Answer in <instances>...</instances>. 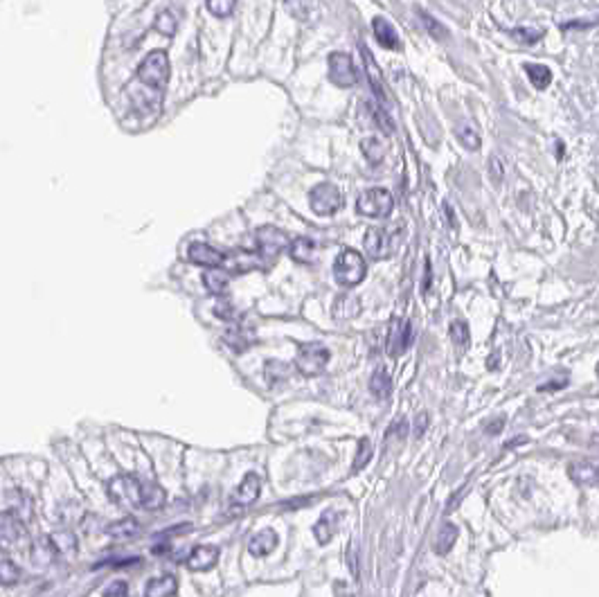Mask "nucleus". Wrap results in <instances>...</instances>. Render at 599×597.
Instances as JSON below:
<instances>
[{
  "label": "nucleus",
  "instance_id": "1",
  "mask_svg": "<svg viewBox=\"0 0 599 597\" xmlns=\"http://www.w3.org/2000/svg\"><path fill=\"white\" fill-rule=\"evenodd\" d=\"M401 223H394L390 228H372L365 235V250L372 260H388L394 255L396 246L401 244Z\"/></svg>",
  "mask_w": 599,
  "mask_h": 597
},
{
  "label": "nucleus",
  "instance_id": "2",
  "mask_svg": "<svg viewBox=\"0 0 599 597\" xmlns=\"http://www.w3.org/2000/svg\"><path fill=\"white\" fill-rule=\"evenodd\" d=\"M138 79L153 91H165L169 81V56L163 50H153L138 68Z\"/></svg>",
  "mask_w": 599,
  "mask_h": 597
},
{
  "label": "nucleus",
  "instance_id": "3",
  "mask_svg": "<svg viewBox=\"0 0 599 597\" xmlns=\"http://www.w3.org/2000/svg\"><path fill=\"white\" fill-rule=\"evenodd\" d=\"M365 273H367V264L361 252L347 248L338 255V260L334 264V277L340 287H356V284H361L365 280Z\"/></svg>",
  "mask_w": 599,
  "mask_h": 597
},
{
  "label": "nucleus",
  "instance_id": "4",
  "mask_svg": "<svg viewBox=\"0 0 599 597\" xmlns=\"http://www.w3.org/2000/svg\"><path fill=\"white\" fill-rule=\"evenodd\" d=\"M106 491H108V499L120 507H140L142 482L131 474L116 476L108 482Z\"/></svg>",
  "mask_w": 599,
  "mask_h": 597
},
{
  "label": "nucleus",
  "instance_id": "5",
  "mask_svg": "<svg viewBox=\"0 0 599 597\" xmlns=\"http://www.w3.org/2000/svg\"><path fill=\"white\" fill-rule=\"evenodd\" d=\"M394 208L392 201V194L383 188H372V190H365L359 201H356V210H359V215L369 217V219H383L388 217Z\"/></svg>",
  "mask_w": 599,
  "mask_h": 597
},
{
  "label": "nucleus",
  "instance_id": "6",
  "mask_svg": "<svg viewBox=\"0 0 599 597\" xmlns=\"http://www.w3.org/2000/svg\"><path fill=\"white\" fill-rule=\"evenodd\" d=\"M327 363H329V349H327L324 345L304 343V345L297 347L295 367H297V372H302L304 377L320 374Z\"/></svg>",
  "mask_w": 599,
  "mask_h": 597
},
{
  "label": "nucleus",
  "instance_id": "7",
  "mask_svg": "<svg viewBox=\"0 0 599 597\" xmlns=\"http://www.w3.org/2000/svg\"><path fill=\"white\" fill-rule=\"evenodd\" d=\"M309 203H311V210L316 212V215L332 217L342 208V194H340V190L336 188V185L320 183L311 190Z\"/></svg>",
  "mask_w": 599,
  "mask_h": 597
},
{
  "label": "nucleus",
  "instance_id": "8",
  "mask_svg": "<svg viewBox=\"0 0 599 597\" xmlns=\"http://www.w3.org/2000/svg\"><path fill=\"white\" fill-rule=\"evenodd\" d=\"M257 239V248H260V255L264 260H275L280 252H284L289 248V237L284 235L275 225H262L255 235Z\"/></svg>",
  "mask_w": 599,
  "mask_h": 597
},
{
  "label": "nucleus",
  "instance_id": "9",
  "mask_svg": "<svg viewBox=\"0 0 599 597\" xmlns=\"http://www.w3.org/2000/svg\"><path fill=\"white\" fill-rule=\"evenodd\" d=\"M329 79L336 83L338 88H352L359 81V75H356V68L352 56L345 52H334L329 54Z\"/></svg>",
  "mask_w": 599,
  "mask_h": 597
},
{
  "label": "nucleus",
  "instance_id": "10",
  "mask_svg": "<svg viewBox=\"0 0 599 597\" xmlns=\"http://www.w3.org/2000/svg\"><path fill=\"white\" fill-rule=\"evenodd\" d=\"M264 257L255 250H232L223 255L221 266L225 268V273H248V271H257V268H264Z\"/></svg>",
  "mask_w": 599,
  "mask_h": 597
},
{
  "label": "nucleus",
  "instance_id": "11",
  "mask_svg": "<svg viewBox=\"0 0 599 597\" xmlns=\"http://www.w3.org/2000/svg\"><path fill=\"white\" fill-rule=\"evenodd\" d=\"M25 536L23 519L19 514H14L11 509L0 511V548H11L16 546L21 539Z\"/></svg>",
  "mask_w": 599,
  "mask_h": 597
},
{
  "label": "nucleus",
  "instance_id": "12",
  "mask_svg": "<svg viewBox=\"0 0 599 597\" xmlns=\"http://www.w3.org/2000/svg\"><path fill=\"white\" fill-rule=\"evenodd\" d=\"M410 345V322L394 318L390 322V332H388V343H385V349H388L390 357H401V354L408 349Z\"/></svg>",
  "mask_w": 599,
  "mask_h": 597
},
{
  "label": "nucleus",
  "instance_id": "13",
  "mask_svg": "<svg viewBox=\"0 0 599 597\" xmlns=\"http://www.w3.org/2000/svg\"><path fill=\"white\" fill-rule=\"evenodd\" d=\"M188 260L192 264L205 266V268H217L223 262V252L212 248L210 244H203V241H194V244H190V248H188Z\"/></svg>",
  "mask_w": 599,
  "mask_h": 597
},
{
  "label": "nucleus",
  "instance_id": "14",
  "mask_svg": "<svg viewBox=\"0 0 599 597\" xmlns=\"http://www.w3.org/2000/svg\"><path fill=\"white\" fill-rule=\"evenodd\" d=\"M260 491H262V478L257 476L255 471L246 474L244 480H241V485L235 491V503L239 507H246L252 505L257 499H260Z\"/></svg>",
  "mask_w": 599,
  "mask_h": 597
},
{
  "label": "nucleus",
  "instance_id": "15",
  "mask_svg": "<svg viewBox=\"0 0 599 597\" xmlns=\"http://www.w3.org/2000/svg\"><path fill=\"white\" fill-rule=\"evenodd\" d=\"M361 120L367 122L365 126H377V129H381L383 133H392L394 131V126L388 118V113H385L379 104H372V102H363L361 104Z\"/></svg>",
  "mask_w": 599,
  "mask_h": 597
},
{
  "label": "nucleus",
  "instance_id": "16",
  "mask_svg": "<svg viewBox=\"0 0 599 597\" xmlns=\"http://www.w3.org/2000/svg\"><path fill=\"white\" fill-rule=\"evenodd\" d=\"M217 561H219V548L217 546H196L188 557L190 571H196V573L208 571V568H212Z\"/></svg>",
  "mask_w": 599,
  "mask_h": 597
},
{
  "label": "nucleus",
  "instance_id": "17",
  "mask_svg": "<svg viewBox=\"0 0 599 597\" xmlns=\"http://www.w3.org/2000/svg\"><path fill=\"white\" fill-rule=\"evenodd\" d=\"M570 480L579 487H595L597 485V466L593 462H573L568 466Z\"/></svg>",
  "mask_w": 599,
  "mask_h": 597
},
{
  "label": "nucleus",
  "instance_id": "18",
  "mask_svg": "<svg viewBox=\"0 0 599 597\" xmlns=\"http://www.w3.org/2000/svg\"><path fill=\"white\" fill-rule=\"evenodd\" d=\"M372 27H374V39L379 41L381 48H385V50H399V48H401V44H399L396 30H394V27H392L388 21H385V19L377 16V19L372 21Z\"/></svg>",
  "mask_w": 599,
  "mask_h": 597
},
{
  "label": "nucleus",
  "instance_id": "19",
  "mask_svg": "<svg viewBox=\"0 0 599 597\" xmlns=\"http://www.w3.org/2000/svg\"><path fill=\"white\" fill-rule=\"evenodd\" d=\"M275 546H277L275 530H262L248 541V552L252 554V557H266V554H270L275 550Z\"/></svg>",
  "mask_w": 599,
  "mask_h": 597
},
{
  "label": "nucleus",
  "instance_id": "20",
  "mask_svg": "<svg viewBox=\"0 0 599 597\" xmlns=\"http://www.w3.org/2000/svg\"><path fill=\"white\" fill-rule=\"evenodd\" d=\"M287 250L291 252V257L297 264H311L313 260H316V244H313L309 237H297V239L289 241Z\"/></svg>",
  "mask_w": 599,
  "mask_h": 597
},
{
  "label": "nucleus",
  "instance_id": "21",
  "mask_svg": "<svg viewBox=\"0 0 599 597\" xmlns=\"http://www.w3.org/2000/svg\"><path fill=\"white\" fill-rule=\"evenodd\" d=\"M138 532H140V523H138L135 519H131V516H126V519H122V521L111 523L108 530H106V534H108L111 539H116V541H128V539L138 536Z\"/></svg>",
  "mask_w": 599,
  "mask_h": 597
},
{
  "label": "nucleus",
  "instance_id": "22",
  "mask_svg": "<svg viewBox=\"0 0 599 597\" xmlns=\"http://www.w3.org/2000/svg\"><path fill=\"white\" fill-rule=\"evenodd\" d=\"M178 588V581L174 575H163L151 579L147 588H145V597H171Z\"/></svg>",
  "mask_w": 599,
  "mask_h": 597
},
{
  "label": "nucleus",
  "instance_id": "23",
  "mask_svg": "<svg viewBox=\"0 0 599 597\" xmlns=\"http://www.w3.org/2000/svg\"><path fill=\"white\" fill-rule=\"evenodd\" d=\"M225 343L230 345L235 352H246L255 343V334L250 330H244L241 325H235L225 332Z\"/></svg>",
  "mask_w": 599,
  "mask_h": 597
},
{
  "label": "nucleus",
  "instance_id": "24",
  "mask_svg": "<svg viewBox=\"0 0 599 597\" xmlns=\"http://www.w3.org/2000/svg\"><path fill=\"white\" fill-rule=\"evenodd\" d=\"M369 390L377 397V399H388L390 392H392V379L388 374V369L385 367H377L372 379H369Z\"/></svg>",
  "mask_w": 599,
  "mask_h": 597
},
{
  "label": "nucleus",
  "instance_id": "25",
  "mask_svg": "<svg viewBox=\"0 0 599 597\" xmlns=\"http://www.w3.org/2000/svg\"><path fill=\"white\" fill-rule=\"evenodd\" d=\"M334 532H336V514L332 509H327L320 516V521L316 523V528H313V534H316L320 546H327L334 539Z\"/></svg>",
  "mask_w": 599,
  "mask_h": 597
},
{
  "label": "nucleus",
  "instance_id": "26",
  "mask_svg": "<svg viewBox=\"0 0 599 597\" xmlns=\"http://www.w3.org/2000/svg\"><path fill=\"white\" fill-rule=\"evenodd\" d=\"M361 149H363V153H365V158H367L369 163H372V165H381L383 158H385V153H388V145H385V142H383L381 138H377V136L365 138V140L361 142Z\"/></svg>",
  "mask_w": 599,
  "mask_h": 597
},
{
  "label": "nucleus",
  "instance_id": "27",
  "mask_svg": "<svg viewBox=\"0 0 599 597\" xmlns=\"http://www.w3.org/2000/svg\"><path fill=\"white\" fill-rule=\"evenodd\" d=\"M163 505H165V491H163V487L153 485V482H149V485H142V491H140V507L160 509Z\"/></svg>",
  "mask_w": 599,
  "mask_h": 597
},
{
  "label": "nucleus",
  "instance_id": "28",
  "mask_svg": "<svg viewBox=\"0 0 599 597\" xmlns=\"http://www.w3.org/2000/svg\"><path fill=\"white\" fill-rule=\"evenodd\" d=\"M227 282H230V277H227L225 271H221V268H208V271L203 273V284H205V289L214 295H221L225 293L227 289Z\"/></svg>",
  "mask_w": 599,
  "mask_h": 597
},
{
  "label": "nucleus",
  "instance_id": "29",
  "mask_svg": "<svg viewBox=\"0 0 599 597\" xmlns=\"http://www.w3.org/2000/svg\"><path fill=\"white\" fill-rule=\"evenodd\" d=\"M19 579H21V568L7 557V552L3 548H0V584L14 586Z\"/></svg>",
  "mask_w": 599,
  "mask_h": 597
},
{
  "label": "nucleus",
  "instance_id": "30",
  "mask_svg": "<svg viewBox=\"0 0 599 597\" xmlns=\"http://www.w3.org/2000/svg\"><path fill=\"white\" fill-rule=\"evenodd\" d=\"M458 534H460V530L455 528L453 523H444V525H441V530H439V534H437V541H435V552H437V554L451 552V548L455 546V541H458Z\"/></svg>",
  "mask_w": 599,
  "mask_h": 597
},
{
  "label": "nucleus",
  "instance_id": "31",
  "mask_svg": "<svg viewBox=\"0 0 599 597\" xmlns=\"http://www.w3.org/2000/svg\"><path fill=\"white\" fill-rule=\"evenodd\" d=\"M455 136H458V140L462 142V147L469 149V151H478L480 145H482V138H480L478 129H476L473 124H469V122L460 124L458 129H455Z\"/></svg>",
  "mask_w": 599,
  "mask_h": 597
},
{
  "label": "nucleus",
  "instance_id": "32",
  "mask_svg": "<svg viewBox=\"0 0 599 597\" xmlns=\"http://www.w3.org/2000/svg\"><path fill=\"white\" fill-rule=\"evenodd\" d=\"M525 70H527V77H530V81L534 83L538 91H543V88L550 86L552 73H550L548 66H543V63H527Z\"/></svg>",
  "mask_w": 599,
  "mask_h": 597
},
{
  "label": "nucleus",
  "instance_id": "33",
  "mask_svg": "<svg viewBox=\"0 0 599 597\" xmlns=\"http://www.w3.org/2000/svg\"><path fill=\"white\" fill-rule=\"evenodd\" d=\"M264 374H266V381L270 383V386H277V383H282V381L289 379L291 367H289L287 363H282V361H268V363H266V369H264Z\"/></svg>",
  "mask_w": 599,
  "mask_h": 597
},
{
  "label": "nucleus",
  "instance_id": "34",
  "mask_svg": "<svg viewBox=\"0 0 599 597\" xmlns=\"http://www.w3.org/2000/svg\"><path fill=\"white\" fill-rule=\"evenodd\" d=\"M284 7L297 21H309L313 14V3L311 0H284Z\"/></svg>",
  "mask_w": 599,
  "mask_h": 597
},
{
  "label": "nucleus",
  "instance_id": "35",
  "mask_svg": "<svg viewBox=\"0 0 599 597\" xmlns=\"http://www.w3.org/2000/svg\"><path fill=\"white\" fill-rule=\"evenodd\" d=\"M50 544L54 548L56 554H68V552H75L77 550V539L73 532H59L50 539Z\"/></svg>",
  "mask_w": 599,
  "mask_h": 597
},
{
  "label": "nucleus",
  "instance_id": "36",
  "mask_svg": "<svg viewBox=\"0 0 599 597\" xmlns=\"http://www.w3.org/2000/svg\"><path fill=\"white\" fill-rule=\"evenodd\" d=\"M417 14H419V21L424 23V27H426V32L431 34L433 39H446V27L441 25L439 21H435L431 14L428 11H424V9H417Z\"/></svg>",
  "mask_w": 599,
  "mask_h": 597
},
{
  "label": "nucleus",
  "instance_id": "37",
  "mask_svg": "<svg viewBox=\"0 0 599 597\" xmlns=\"http://www.w3.org/2000/svg\"><path fill=\"white\" fill-rule=\"evenodd\" d=\"M153 27H155V30H158L163 36H174L178 23H176V16H174L171 11H160L158 19H155V23H153Z\"/></svg>",
  "mask_w": 599,
  "mask_h": 597
},
{
  "label": "nucleus",
  "instance_id": "38",
  "mask_svg": "<svg viewBox=\"0 0 599 597\" xmlns=\"http://www.w3.org/2000/svg\"><path fill=\"white\" fill-rule=\"evenodd\" d=\"M205 5H208V9H210L212 16L227 19V16H230V14L235 11L237 0H205Z\"/></svg>",
  "mask_w": 599,
  "mask_h": 597
},
{
  "label": "nucleus",
  "instance_id": "39",
  "mask_svg": "<svg viewBox=\"0 0 599 597\" xmlns=\"http://www.w3.org/2000/svg\"><path fill=\"white\" fill-rule=\"evenodd\" d=\"M451 340L455 343V347L466 349L469 347V327L464 320H453L451 322Z\"/></svg>",
  "mask_w": 599,
  "mask_h": 597
},
{
  "label": "nucleus",
  "instance_id": "40",
  "mask_svg": "<svg viewBox=\"0 0 599 597\" xmlns=\"http://www.w3.org/2000/svg\"><path fill=\"white\" fill-rule=\"evenodd\" d=\"M369 458H372V442H369L367 437H361V442H359V453H356V460L352 464V471H361V469L369 462Z\"/></svg>",
  "mask_w": 599,
  "mask_h": 597
},
{
  "label": "nucleus",
  "instance_id": "41",
  "mask_svg": "<svg viewBox=\"0 0 599 597\" xmlns=\"http://www.w3.org/2000/svg\"><path fill=\"white\" fill-rule=\"evenodd\" d=\"M511 36L516 41H521V44H525V46H532V44H536V41L543 39V32L530 30V27H518V30H511Z\"/></svg>",
  "mask_w": 599,
  "mask_h": 597
},
{
  "label": "nucleus",
  "instance_id": "42",
  "mask_svg": "<svg viewBox=\"0 0 599 597\" xmlns=\"http://www.w3.org/2000/svg\"><path fill=\"white\" fill-rule=\"evenodd\" d=\"M102 597H128V586H126V581H122V579L111 581V584L104 588Z\"/></svg>",
  "mask_w": 599,
  "mask_h": 597
},
{
  "label": "nucleus",
  "instance_id": "43",
  "mask_svg": "<svg viewBox=\"0 0 599 597\" xmlns=\"http://www.w3.org/2000/svg\"><path fill=\"white\" fill-rule=\"evenodd\" d=\"M347 568L352 571V577L359 579V546L356 544H349L347 548Z\"/></svg>",
  "mask_w": 599,
  "mask_h": 597
},
{
  "label": "nucleus",
  "instance_id": "44",
  "mask_svg": "<svg viewBox=\"0 0 599 597\" xmlns=\"http://www.w3.org/2000/svg\"><path fill=\"white\" fill-rule=\"evenodd\" d=\"M489 176L493 183H501L503 176H505V169H503V160L501 158H496V155H491V160H489Z\"/></svg>",
  "mask_w": 599,
  "mask_h": 597
},
{
  "label": "nucleus",
  "instance_id": "45",
  "mask_svg": "<svg viewBox=\"0 0 599 597\" xmlns=\"http://www.w3.org/2000/svg\"><path fill=\"white\" fill-rule=\"evenodd\" d=\"M214 311H217V316L223 318V320H232L235 318V309L230 302H219L217 307H214Z\"/></svg>",
  "mask_w": 599,
  "mask_h": 597
},
{
  "label": "nucleus",
  "instance_id": "46",
  "mask_svg": "<svg viewBox=\"0 0 599 597\" xmlns=\"http://www.w3.org/2000/svg\"><path fill=\"white\" fill-rule=\"evenodd\" d=\"M503 429H505V419L498 417V419H493V422H489L487 426H484V433H487V435H498Z\"/></svg>",
  "mask_w": 599,
  "mask_h": 597
},
{
  "label": "nucleus",
  "instance_id": "47",
  "mask_svg": "<svg viewBox=\"0 0 599 597\" xmlns=\"http://www.w3.org/2000/svg\"><path fill=\"white\" fill-rule=\"evenodd\" d=\"M426 429H428V413H421V415H417V426H415V435H417V437H421Z\"/></svg>",
  "mask_w": 599,
  "mask_h": 597
},
{
  "label": "nucleus",
  "instance_id": "48",
  "mask_svg": "<svg viewBox=\"0 0 599 597\" xmlns=\"http://www.w3.org/2000/svg\"><path fill=\"white\" fill-rule=\"evenodd\" d=\"M568 383V379H561V381H548V383H543V386H538V390L541 392H546V390H556V388H563Z\"/></svg>",
  "mask_w": 599,
  "mask_h": 597
}]
</instances>
